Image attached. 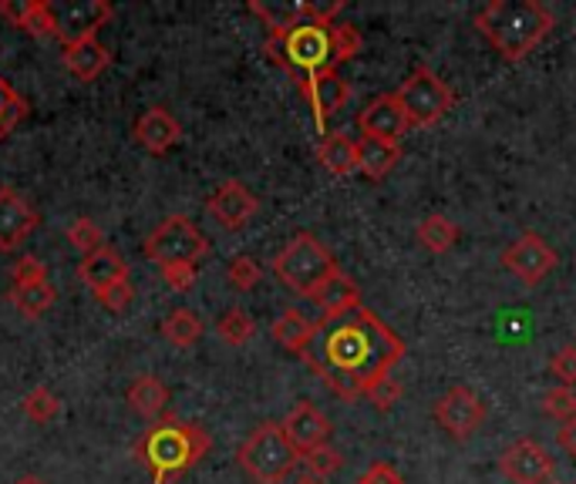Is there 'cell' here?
Instances as JSON below:
<instances>
[{"label":"cell","mask_w":576,"mask_h":484,"mask_svg":"<svg viewBox=\"0 0 576 484\" xmlns=\"http://www.w3.org/2000/svg\"><path fill=\"white\" fill-rule=\"evenodd\" d=\"M58 293L55 287L45 282H27V287H11V303L24 313V316H45L55 306Z\"/></svg>","instance_id":"cell-27"},{"label":"cell","mask_w":576,"mask_h":484,"mask_svg":"<svg viewBox=\"0 0 576 484\" xmlns=\"http://www.w3.org/2000/svg\"><path fill=\"white\" fill-rule=\"evenodd\" d=\"M550 371H553V377H560L563 387H573V384H576V343L556 350V356L550 360Z\"/></svg>","instance_id":"cell-41"},{"label":"cell","mask_w":576,"mask_h":484,"mask_svg":"<svg viewBox=\"0 0 576 484\" xmlns=\"http://www.w3.org/2000/svg\"><path fill=\"white\" fill-rule=\"evenodd\" d=\"M314 303L321 310V319H340V316H348V313H355V310L364 306L358 282L348 273H344V269L314 297Z\"/></svg>","instance_id":"cell-19"},{"label":"cell","mask_w":576,"mask_h":484,"mask_svg":"<svg viewBox=\"0 0 576 484\" xmlns=\"http://www.w3.org/2000/svg\"><path fill=\"white\" fill-rule=\"evenodd\" d=\"M260 209V198L237 179H226L213 189V195L206 198V213L226 229V232H240L253 222Z\"/></svg>","instance_id":"cell-13"},{"label":"cell","mask_w":576,"mask_h":484,"mask_svg":"<svg viewBox=\"0 0 576 484\" xmlns=\"http://www.w3.org/2000/svg\"><path fill=\"white\" fill-rule=\"evenodd\" d=\"M98 297V303L105 306V310H111V313H122L129 303H132V297H135V287L129 279H122V282H115V287H108V290H101V293H95Z\"/></svg>","instance_id":"cell-40"},{"label":"cell","mask_w":576,"mask_h":484,"mask_svg":"<svg viewBox=\"0 0 576 484\" xmlns=\"http://www.w3.org/2000/svg\"><path fill=\"white\" fill-rule=\"evenodd\" d=\"M355 484H405V477H401V471H398L395 464L374 461V464H368V471H364Z\"/></svg>","instance_id":"cell-42"},{"label":"cell","mask_w":576,"mask_h":484,"mask_svg":"<svg viewBox=\"0 0 576 484\" xmlns=\"http://www.w3.org/2000/svg\"><path fill=\"white\" fill-rule=\"evenodd\" d=\"M213 448V437L203 424L196 421H176V418H159L156 427H148L145 437L135 444L139 461L152 471L156 484H172L182 471L196 468Z\"/></svg>","instance_id":"cell-3"},{"label":"cell","mask_w":576,"mask_h":484,"mask_svg":"<svg viewBox=\"0 0 576 484\" xmlns=\"http://www.w3.org/2000/svg\"><path fill=\"white\" fill-rule=\"evenodd\" d=\"M237 461L253 484H284L293 474L300 455L293 451L284 427L266 421L256 431H250V437L240 444Z\"/></svg>","instance_id":"cell-6"},{"label":"cell","mask_w":576,"mask_h":484,"mask_svg":"<svg viewBox=\"0 0 576 484\" xmlns=\"http://www.w3.org/2000/svg\"><path fill=\"white\" fill-rule=\"evenodd\" d=\"M21 31H24V34H31V37H58V31H61L58 8L45 4V0H27V8H24V21H21Z\"/></svg>","instance_id":"cell-29"},{"label":"cell","mask_w":576,"mask_h":484,"mask_svg":"<svg viewBox=\"0 0 576 484\" xmlns=\"http://www.w3.org/2000/svg\"><path fill=\"white\" fill-rule=\"evenodd\" d=\"M331 27L321 21H303L287 31H277L266 37V55H271L284 71L297 77L303 85L307 77H314L324 68H334V51H331Z\"/></svg>","instance_id":"cell-5"},{"label":"cell","mask_w":576,"mask_h":484,"mask_svg":"<svg viewBox=\"0 0 576 484\" xmlns=\"http://www.w3.org/2000/svg\"><path fill=\"white\" fill-rule=\"evenodd\" d=\"M108 64H111V55L98 37H82V40L64 45V68L74 81H82V85L101 77Z\"/></svg>","instance_id":"cell-18"},{"label":"cell","mask_w":576,"mask_h":484,"mask_svg":"<svg viewBox=\"0 0 576 484\" xmlns=\"http://www.w3.org/2000/svg\"><path fill=\"white\" fill-rule=\"evenodd\" d=\"M293 484H324V481H317V477H311V474H300Z\"/></svg>","instance_id":"cell-46"},{"label":"cell","mask_w":576,"mask_h":484,"mask_svg":"<svg viewBox=\"0 0 576 484\" xmlns=\"http://www.w3.org/2000/svg\"><path fill=\"white\" fill-rule=\"evenodd\" d=\"M203 330H206V323L196 310H189V306H179L172 310L166 319H163V337L172 343V347H196L203 340Z\"/></svg>","instance_id":"cell-26"},{"label":"cell","mask_w":576,"mask_h":484,"mask_svg":"<svg viewBox=\"0 0 576 484\" xmlns=\"http://www.w3.org/2000/svg\"><path fill=\"white\" fill-rule=\"evenodd\" d=\"M364 48V37L355 24H334L331 27V51H334V68L337 64H348L361 55Z\"/></svg>","instance_id":"cell-32"},{"label":"cell","mask_w":576,"mask_h":484,"mask_svg":"<svg viewBox=\"0 0 576 484\" xmlns=\"http://www.w3.org/2000/svg\"><path fill=\"white\" fill-rule=\"evenodd\" d=\"M166 287L176 293H189L192 287L200 282V266H189V263H176V266H159Z\"/></svg>","instance_id":"cell-37"},{"label":"cell","mask_w":576,"mask_h":484,"mask_svg":"<svg viewBox=\"0 0 576 484\" xmlns=\"http://www.w3.org/2000/svg\"><path fill=\"white\" fill-rule=\"evenodd\" d=\"M132 135L148 155H166V152H172L179 145L182 129H179V121L166 108H148V111L139 114Z\"/></svg>","instance_id":"cell-17"},{"label":"cell","mask_w":576,"mask_h":484,"mask_svg":"<svg viewBox=\"0 0 576 484\" xmlns=\"http://www.w3.org/2000/svg\"><path fill=\"white\" fill-rule=\"evenodd\" d=\"M543 414L566 424V421H576V390L573 387H550L543 394Z\"/></svg>","instance_id":"cell-35"},{"label":"cell","mask_w":576,"mask_h":484,"mask_svg":"<svg viewBox=\"0 0 576 484\" xmlns=\"http://www.w3.org/2000/svg\"><path fill=\"white\" fill-rule=\"evenodd\" d=\"M125 397H129V403H132V411H139L142 418H148V421L166 418V408H169V387H166L159 377L142 374L139 380H132V387H129Z\"/></svg>","instance_id":"cell-24"},{"label":"cell","mask_w":576,"mask_h":484,"mask_svg":"<svg viewBox=\"0 0 576 484\" xmlns=\"http://www.w3.org/2000/svg\"><path fill=\"white\" fill-rule=\"evenodd\" d=\"M11 279H14V287H27V282H45L48 279V266H45V259L41 256H21L17 263H14V273H11Z\"/></svg>","instance_id":"cell-38"},{"label":"cell","mask_w":576,"mask_h":484,"mask_svg":"<svg viewBox=\"0 0 576 484\" xmlns=\"http://www.w3.org/2000/svg\"><path fill=\"white\" fill-rule=\"evenodd\" d=\"M303 360L340 400H358L377 380L392 377L395 363L405 360V340L374 310L361 306L340 319H317Z\"/></svg>","instance_id":"cell-1"},{"label":"cell","mask_w":576,"mask_h":484,"mask_svg":"<svg viewBox=\"0 0 576 484\" xmlns=\"http://www.w3.org/2000/svg\"><path fill=\"white\" fill-rule=\"evenodd\" d=\"M271 269L287 290H293L297 297H311V300L340 273L334 253L311 232H297L274 256Z\"/></svg>","instance_id":"cell-4"},{"label":"cell","mask_w":576,"mask_h":484,"mask_svg":"<svg viewBox=\"0 0 576 484\" xmlns=\"http://www.w3.org/2000/svg\"><path fill=\"white\" fill-rule=\"evenodd\" d=\"M284 434H287V440L293 444V451L303 458V455H311L314 448H321V444H327V437H331V421L324 418V411L321 408H314L311 400H300L297 408L284 418Z\"/></svg>","instance_id":"cell-16"},{"label":"cell","mask_w":576,"mask_h":484,"mask_svg":"<svg viewBox=\"0 0 576 484\" xmlns=\"http://www.w3.org/2000/svg\"><path fill=\"white\" fill-rule=\"evenodd\" d=\"M37 222H41V216L24 195H17L14 189H0V253L21 250V242H27Z\"/></svg>","instance_id":"cell-15"},{"label":"cell","mask_w":576,"mask_h":484,"mask_svg":"<svg viewBox=\"0 0 576 484\" xmlns=\"http://www.w3.org/2000/svg\"><path fill=\"white\" fill-rule=\"evenodd\" d=\"M556 444H560V448H563L569 458H576V421L560 424V431H556Z\"/></svg>","instance_id":"cell-43"},{"label":"cell","mask_w":576,"mask_h":484,"mask_svg":"<svg viewBox=\"0 0 576 484\" xmlns=\"http://www.w3.org/2000/svg\"><path fill=\"white\" fill-rule=\"evenodd\" d=\"M358 129L364 138H377V142H388V145H401V138L408 135L411 121L408 111L398 98V92H384L374 95L361 111H358Z\"/></svg>","instance_id":"cell-11"},{"label":"cell","mask_w":576,"mask_h":484,"mask_svg":"<svg viewBox=\"0 0 576 484\" xmlns=\"http://www.w3.org/2000/svg\"><path fill=\"white\" fill-rule=\"evenodd\" d=\"M11 92H14V88L8 85V81H4V77H0V101H4V98H8Z\"/></svg>","instance_id":"cell-45"},{"label":"cell","mask_w":576,"mask_h":484,"mask_svg":"<svg viewBox=\"0 0 576 484\" xmlns=\"http://www.w3.org/2000/svg\"><path fill=\"white\" fill-rule=\"evenodd\" d=\"M398 158H401V145H388V142L361 135V142H358V172L368 176L371 182L388 179L392 169L398 166Z\"/></svg>","instance_id":"cell-23"},{"label":"cell","mask_w":576,"mask_h":484,"mask_svg":"<svg viewBox=\"0 0 576 484\" xmlns=\"http://www.w3.org/2000/svg\"><path fill=\"white\" fill-rule=\"evenodd\" d=\"M560 256L540 232H523L503 250V269H509L523 287H540L556 269Z\"/></svg>","instance_id":"cell-10"},{"label":"cell","mask_w":576,"mask_h":484,"mask_svg":"<svg viewBox=\"0 0 576 484\" xmlns=\"http://www.w3.org/2000/svg\"><path fill=\"white\" fill-rule=\"evenodd\" d=\"M14 484H45V477H37V474H24V477H17Z\"/></svg>","instance_id":"cell-44"},{"label":"cell","mask_w":576,"mask_h":484,"mask_svg":"<svg viewBox=\"0 0 576 484\" xmlns=\"http://www.w3.org/2000/svg\"><path fill=\"white\" fill-rule=\"evenodd\" d=\"M377 411H392L395 403L401 400V384L395 380V377H384V380H377L368 394H364Z\"/></svg>","instance_id":"cell-39"},{"label":"cell","mask_w":576,"mask_h":484,"mask_svg":"<svg viewBox=\"0 0 576 484\" xmlns=\"http://www.w3.org/2000/svg\"><path fill=\"white\" fill-rule=\"evenodd\" d=\"M550 484H553V481H550Z\"/></svg>","instance_id":"cell-47"},{"label":"cell","mask_w":576,"mask_h":484,"mask_svg":"<svg viewBox=\"0 0 576 484\" xmlns=\"http://www.w3.org/2000/svg\"><path fill=\"white\" fill-rule=\"evenodd\" d=\"M398 98L408 111L411 129H432L455 108V92L429 64H418L398 88Z\"/></svg>","instance_id":"cell-7"},{"label":"cell","mask_w":576,"mask_h":484,"mask_svg":"<svg viewBox=\"0 0 576 484\" xmlns=\"http://www.w3.org/2000/svg\"><path fill=\"white\" fill-rule=\"evenodd\" d=\"M556 14L540 0H489L476 14V31L506 64L523 61L550 37Z\"/></svg>","instance_id":"cell-2"},{"label":"cell","mask_w":576,"mask_h":484,"mask_svg":"<svg viewBox=\"0 0 576 484\" xmlns=\"http://www.w3.org/2000/svg\"><path fill=\"white\" fill-rule=\"evenodd\" d=\"M79 276H82L85 287H92L95 293H101V290L115 287V282L129 279V266H125V259L115 253L111 246H105V250H98V253H92V256L82 259Z\"/></svg>","instance_id":"cell-20"},{"label":"cell","mask_w":576,"mask_h":484,"mask_svg":"<svg viewBox=\"0 0 576 484\" xmlns=\"http://www.w3.org/2000/svg\"><path fill=\"white\" fill-rule=\"evenodd\" d=\"M458 235H463V229H458V226H455L448 216H442V213L425 216V219L418 222V229H415V239L421 242V250H429V253H435V256L455 250Z\"/></svg>","instance_id":"cell-25"},{"label":"cell","mask_w":576,"mask_h":484,"mask_svg":"<svg viewBox=\"0 0 576 484\" xmlns=\"http://www.w3.org/2000/svg\"><path fill=\"white\" fill-rule=\"evenodd\" d=\"M21 411L34 424H48V421H55L61 414V397L51 387H34L31 394H24Z\"/></svg>","instance_id":"cell-30"},{"label":"cell","mask_w":576,"mask_h":484,"mask_svg":"<svg viewBox=\"0 0 576 484\" xmlns=\"http://www.w3.org/2000/svg\"><path fill=\"white\" fill-rule=\"evenodd\" d=\"M142 253H145V259L159 263V266H176V263L196 266L209 253V239L200 232V226L192 219L169 216L145 235Z\"/></svg>","instance_id":"cell-8"},{"label":"cell","mask_w":576,"mask_h":484,"mask_svg":"<svg viewBox=\"0 0 576 484\" xmlns=\"http://www.w3.org/2000/svg\"><path fill=\"white\" fill-rule=\"evenodd\" d=\"M216 334L219 340H226L229 347H243L256 337V323L243 306H229L219 319H216Z\"/></svg>","instance_id":"cell-28"},{"label":"cell","mask_w":576,"mask_h":484,"mask_svg":"<svg viewBox=\"0 0 576 484\" xmlns=\"http://www.w3.org/2000/svg\"><path fill=\"white\" fill-rule=\"evenodd\" d=\"M314 334H317V319H311V316H307L303 310H297V306L284 310V313L271 323V337H274L284 350L300 353V356H303L307 347H311Z\"/></svg>","instance_id":"cell-21"},{"label":"cell","mask_w":576,"mask_h":484,"mask_svg":"<svg viewBox=\"0 0 576 484\" xmlns=\"http://www.w3.org/2000/svg\"><path fill=\"white\" fill-rule=\"evenodd\" d=\"M68 242H71V250H74V253H82V256H92V253H98V250L108 246V242H105V232H101L98 222L88 219V216L74 219V222L68 226Z\"/></svg>","instance_id":"cell-31"},{"label":"cell","mask_w":576,"mask_h":484,"mask_svg":"<svg viewBox=\"0 0 576 484\" xmlns=\"http://www.w3.org/2000/svg\"><path fill=\"white\" fill-rule=\"evenodd\" d=\"M226 279H229V287H233V290L250 293L253 287H260L263 266L253 256H233V259H229V266H226Z\"/></svg>","instance_id":"cell-33"},{"label":"cell","mask_w":576,"mask_h":484,"mask_svg":"<svg viewBox=\"0 0 576 484\" xmlns=\"http://www.w3.org/2000/svg\"><path fill=\"white\" fill-rule=\"evenodd\" d=\"M300 92H303V98L311 101V108H314V125H317L321 135H324L327 118L337 114L344 105H348V98H351V85L337 74V68H324L314 77H307L303 85H300Z\"/></svg>","instance_id":"cell-14"},{"label":"cell","mask_w":576,"mask_h":484,"mask_svg":"<svg viewBox=\"0 0 576 484\" xmlns=\"http://www.w3.org/2000/svg\"><path fill=\"white\" fill-rule=\"evenodd\" d=\"M553 458L540 440L519 437L499 455V471H503L513 484H550L553 477Z\"/></svg>","instance_id":"cell-12"},{"label":"cell","mask_w":576,"mask_h":484,"mask_svg":"<svg viewBox=\"0 0 576 484\" xmlns=\"http://www.w3.org/2000/svg\"><path fill=\"white\" fill-rule=\"evenodd\" d=\"M432 418L452 440H469L485 424V400L472 387L458 384L435 400Z\"/></svg>","instance_id":"cell-9"},{"label":"cell","mask_w":576,"mask_h":484,"mask_svg":"<svg viewBox=\"0 0 576 484\" xmlns=\"http://www.w3.org/2000/svg\"><path fill=\"white\" fill-rule=\"evenodd\" d=\"M317 161H321V166H324L331 176H337V179L355 176V172H358V142L348 138L344 132H331V135H324L321 145H317Z\"/></svg>","instance_id":"cell-22"},{"label":"cell","mask_w":576,"mask_h":484,"mask_svg":"<svg viewBox=\"0 0 576 484\" xmlns=\"http://www.w3.org/2000/svg\"><path fill=\"white\" fill-rule=\"evenodd\" d=\"M300 461H303L307 474L317 477V481H324V477H331L344 468V455L334 448V444H321V448H314L311 455H303Z\"/></svg>","instance_id":"cell-34"},{"label":"cell","mask_w":576,"mask_h":484,"mask_svg":"<svg viewBox=\"0 0 576 484\" xmlns=\"http://www.w3.org/2000/svg\"><path fill=\"white\" fill-rule=\"evenodd\" d=\"M24 118H27V98L11 92L4 101H0V142H4Z\"/></svg>","instance_id":"cell-36"}]
</instances>
